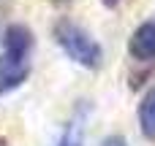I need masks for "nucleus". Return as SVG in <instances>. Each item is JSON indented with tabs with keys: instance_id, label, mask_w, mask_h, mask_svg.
I'll list each match as a JSON object with an SVG mask.
<instances>
[{
	"instance_id": "f257e3e1",
	"label": "nucleus",
	"mask_w": 155,
	"mask_h": 146,
	"mask_svg": "<svg viewBox=\"0 0 155 146\" xmlns=\"http://www.w3.org/2000/svg\"><path fill=\"white\" fill-rule=\"evenodd\" d=\"M54 38L60 43V49L82 68L87 70H95L101 68V60H104V51L98 46V41L79 24H74L71 19H60L54 24Z\"/></svg>"
},
{
	"instance_id": "f03ea898",
	"label": "nucleus",
	"mask_w": 155,
	"mask_h": 146,
	"mask_svg": "<svg viewBox=\"0 0 155 146\" xmlns=\"http://www.w3.org/2000/svg\"><path fill=\"white\" fill-rule=\"evenodd\" d=\"M128 54L136 62H155V19L142 22L128 38Z\"/></svg>"
},
{
	"instance_id": "7ed1b4c3",
	"label": "nucleus",
	"mask_w": 155,
	"mask_h": 146,
	"mask_svg": "<svg viewBox=\"0 0 155 146\" xmlns=\"http://www.w3.org/2000/svg\"><path fill=\"white\" fill-rule=\"evenodd\" d=\"M3 49H5L8 57L27 60V54L33 49V33L25 24H8L3 30Z\"/></svg>"
},
{
	"instance_id": "20e7f679",
	"label": "nucleus",
	"mask_w": 155,
	"mask_h": 146,
	"mask_svg": "<svg viewBox=\"0 0 155 146\" xmlns=\"http://www.w3.org/2000/svg\"><path fill=\"white\" fill-rule=\"evenodd\" d=\"M27 76H30L27 60H16V57H8V54L0 57V95L22 87V81Z\"/></svg>"
},
{
	"instance_id": "39448f33",
	"label": "nucleus",
	"mask_w": 155,
	"mask_h": 146,
	"mask_svg": "<svg viewBox=\"0 0 155 146\" xmlns=\"http://www.w3.org/2000/svg\"><path fill=\"white\" fill-rule=\"evenodd\" d=\"M139 127H142V135L147 141H155V87L147 89V95L142 98L139 103Z\"/></svg>"
},
{
	"instance_id": "423d86ee",
	"label": "nucleus",
	"mask_w": 155,
	"mask_h": 146,
	"mask_svg": "<svg viewBox=\"0 0 155 146\" xmlns=\"http://www.w3.org/2000/svg\"><path fill=\"white\" fill-rule=\"evenodd\" d=\"M57 146H82V125H71V127L60 135Z\"/></svg>"
},
{
	"instance_id": "0eeeda50",
	"label": "nucleus",
	"mask_w": 155,
	"mask_h": 146,
	"mask_svg": "<svg viewBox=\"0 0 155 146\" xmlns=\"http://www.w3.org/2000/svg\"><path fill=\"white\" fill-rule=\"evenodd\" d=\"M104 146H128V141H125L123 135H109V138L104 141Z\"/></svg>"
},
{
	"instance_id": "6e6552de",
	"label": "nucleus",
	"mask_w": 155,
	"mask_h": 146,
	"mask_svg": "<svg viewBox=\"0 0 155 146\" xmlns=\"http://www.w3.org/2000/svg\"><path fill=\"white\" fill-rule=\"evenodd\" d=\"M101 3H104V5H106V8H117V5H120V3H123V0H101Z\"/></svg>"
},
{
	"instance_id": "1a4fd4ad",
	"label": "nucleus",
	"mask_w": 155,
	"mask_h": 146,
	"mask_svg": "<svg viewBox=\"0 0 155 146\" xmlns=\"http://www.w3.org/2000/svg\"><path fill=\"white\" fill-rule=\"evenodd\" d=\"M52 3H54V5H63V3H68V0H52Z\"/></svg>"
},
{
	"instance_id": "9d476101",
	"label": "nucleus",
	"mask_w": 155,
	"mask_h": 146,
	"mask_svg": "<svg viewBox=\"0 0 155 146\" xmlns=\"http://www.w3.org/2000/svg\"><path fill=\"white\" fill-rule=\"evenodd\" d=\"M0 146H8V141H5V138H0Z\"/></svg>"
}]
</instances>
